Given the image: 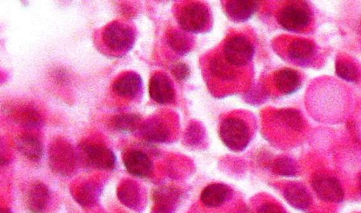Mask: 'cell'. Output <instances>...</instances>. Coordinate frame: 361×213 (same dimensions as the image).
Instances as JSON below:
<instances>
[{
	"instance_id": "1",
	"label": "cell",
	"mask_w": 361,
	"mask_h": 213,
	"mask_svg": "<svg viewBox=\"0 0 361 213\" xmlns=\"http://www.w3.org/2000/svg\"><path fill=\"white\" fill-rule=\"evenodd\" d=\"M78 154L66 140L57 138L52 141L48 150L50 169L56 174L67 177L77 170Z\"/></svg>"
},
{
	"instance_id": "2",
	"label": "cell",
	"mask_w": 361,
	"mask_h": 213,
	"mask_svg": "<svg viewBox=\"0 0 361 213\" xmlns=\"http://www.w3.org/2000/svg\"><path fill=\"white\" fill-rule=\"evenodd\" d=\"M219 137L229 150L241 152L250 143V131L247 123L241 118L228 117L220 124Z\"/></svg>"
},
{
	"instance_id": "3",
	"label": "cell",
	"mask_w": 361,
	"mask_h": 213,
	"mask_svg": "<svg viewBox=\"0 0 361 213\" xmlns=\"http://www.w3.org/2000/svg\"><path fill=\"white\" fill-rule=\"evenodd\" d=\"M311 11L305 1H295L285 5L278 14V22L285 30L300 32L305 29L311 20Z\"/></svg>"
},
{
	"instance_id": "4",
	"label": "cell",
	"mask_w": 361,
	"mask_h": 213,
	"mask_svg": "<svg viewBox=\"0 0 361 213\" xmlns=\"http://www.w3.org/2000/svg\"><path fill=\"white\" fill-rule=\"evenodd\" d=\"M102 40L109 50L114 52H124L133 47L135 34L128 24L113 21L104 28Z\"/></svg>"
},
{
	"instance_id": "5",
	"label": "cell",
	"mask_w": 361,
	"mask_h": 213,
	"mask_svg": "<svg viewBox=\"0 0 361 213\" xmlns=\"http://www.w3.org/2000/svg\"><path fill=\"white\" fill-rule=\"evenodd\" d=\"M78 157L87 165L99 170H113L116 165L115 153L101 144L82 142L79 145Z\"/></svg>"
},
{
	"instance_id": "6",
	"label": "cell",
	"mask_w": 361,
	"mask_h": 213,
	"mask_svg": "<svg viewBox=\"0 0 361 213\" xmlns=\"http://www.w3.org/2000/svg\"><path fill=\"white\" fill-rule=\"evenodd\" d=\"M209 20V10L200 2H191L185 5L178 17V22L180 28L188 32L192 33L202 31Z\"/></svg>"
},
{
	"instance_id": "7",
	"label": "cell",
	"mask_w": 361,
	"mask_h": 213,
	"mask_svg": "<svg viewBox=\"0 0 361 213\" xmlns=\"http://www.w3.org/2000/svg\"><path fill=\"white\" fill-rule=\"evenodd\" d=\"M224 57L227 62L235 66H243L250 63L255 54L252 43L244 36H235L225 44Z\"/></svg>"
},
{
	"instance_id": "8",
	"label": "cell",
	"mask_w": 361,
	"mask_h": 213,
	"mask_svg": "<svg viewBox=\"0 0 361 213\" xmlns=\"http://www.w3.org/2000/svg\"><path fill=\"white\" fill-rule=\"evenodd\" d=\"M312 185L317 195L325 202L338 203L343 200V189L338 180L332 176L318 174L313 178Z\"/></svg>"
},
{
	"instance_id": "9",
	"label": "cell",
	"mask_w": 361,
	"mask_h": 213,
	"mask_svg": "<svg viewBox=\"0 0 361 213\" xmlns=\"http://www.w3.org/2000/svg\"><path fill=\"white\" fill-rule=\"evenodd\" d=\"M123 165L132 176L148 178L153 172V163L148 154L137 149H130L123 156Z\"/></svg>"
},
{
	"instance_id": "10",
	"label": "cell",
	"mask_w": 361,
	"mask_h": 213,
	"mask_svg": "<svg viewBox=\"0 0 361 213\" xmlns=\"http://www.w3.org/2000/svg\"><path fill=\"white\" fill-rule=\"evenodd\" d=\"M180 197V192L175 187L164 185L157 188L152 195V213H173Z\"/></svg>"
},
{
	"instance_id": "11",
	"label": "cell",
	"mask_w": 361,
	"mask_h": 213,
	"mask_svg": "<svg viewBox=\"0 0 361 213\" xmlns=\"http://www.w3.org/2000/svg\"><path fill=\"white\" fill-rule=\"evenodd\" d=\"M149 97L160 104H167L173 102L175 91L171 80L162 73L152 75L148 85Z\"/></svg>"
},
{
	"instance_id": "12",
	"label": "cell",
	"mask_w": 361,
	"mask_h": 213,
	"mask_svg": "<svg viewBox=\"0 0 361 213\" xmlns=\"http://www.w3.org/2000/svg\"><path fill=\"white\" fill-rule=\"evenodd\" d=\"M142 89V79L135 71H128L120 75L112 83V90L118 96L133 99L140 95Z\"/></svg>"
},
{
	"instance_id": "13",
	"label": "cell",
	"mask_w": 361,
	"mask_h": 213,
	"mask_svg": "<svg viewBox=\"0 0 361 213\" xmlns=\"http://www.w3.org/2000/svg\"><path fill=\"white\" fill-rule=\"evenodd\" d=\"M233 195L232 189L221 183H214L207 185L200 194L202 204L207 207H218L226 203Z\"/></svg>"
},
{
	"instance_id": "14",
	"label": "cell",
	"mask_w": 361,
	"mask_h": 213,
	"mask_svg": "<svg viewBox=\"0 0 361 213\" xmlns=\"http://www.w3.org/2000/svg\"><path fill=\"white\" fill-rule=\"evenodd\" d=\"M49 200V190L47 186L40 182H34L29 187L25 203L30 213H44Z\"/></svg>"
},
{
	"instance_id": "15",
	"label": "cell",
	"mask_w": 361,
	"mask_h": 213,
	"mask_svg": "<svg viewBox=\"0 0 361 213\" xmlns=\"http://www.w3.org/2000/svg\"><path fill=\"white\" fill-rule=\"evenodd\" d=\"M137 133L142 138L150 142H165L170 137V131L166 124L157 118L142 121Z\"/></svg>"
},
{
	"instance_id": "16",
	"label": "cell",
	"mask_w": 361,
	"mask_h": 213,
	"mask_svg": "<svg viewBox=\"0 0 361 213\" xmlns=\"http://www.w3.org/2000/svg\"><path fill=\"white\" fill-rule=\"evenodd\" d=\"M259 1L234 0L228 1L225 5L227 16L235 22H245L249 20L257 11Z\"/></svg>"
},
{
	"instance_id": "17",
	"label": "cell",
	"mask_w": 361,
	"mask_h": 213,
	"mask_svg": "<svg viewBox=\"0 0 361 213\" xmlns=\"http://www.w3.org/2000/svg\"><path fill=\"white\" fill-rule=\"evenodd\" d=\"M16 145L19 152L32 162H38L43 155V146L34 134L25 133L18 136Z\"/></svg>"
},
{
	"instance_id": "18",
	"label": "cell",
	"mask_w": 361,
	"mask_h": 213,
	"mask_svg": "<svg viewBox=\"0 0 361 213\" xmlns=\"http://www.w3.org/2000/svg\"><path fill=\"white\" fill-rule=\"evenodd\" d=\"M283 197L293 208L305 211L311 205V196L307 188L301 183H290L283 190Z\"/></svg>"
},
{
	"instance_id": "19",
	"label": "cell",
	"mask_w": 361,
	"mask_h": 213,
	"mask_svg": "<svg viewBox=\"0 0 361 213\" xmlns=\"http://www.w3.org/2000/svg\"><path fill=\"white\" fill-rule=\"evenodd\" d=\"M117 197L119 201L128 208L136 209L141 203V193L139 185L130 179H124L117 187Z\"/></svg>"
},
{
	"instance_id": "20",
	"label": "cell",
	"mask_w": 361,
	"mask_h": 213,
	"mask_svg": "<svg viewBox=\"0 0 361 213\" xmlns=\"http://www.w3.org/2000/svg\"><path fill=\"white\" fill-rule=\"evenodd\" d=\"M274 83L281 93L291 95L300 89L301 78L297 71L286 68L279 70L276 73Z\"/></svg>"
},
{
	"instance_id": "21",
	"label": "cell",
	"mask_w": 361,
	"mask_h": 213,
	"mask_svg": "<svg viewBox=\"0 0 361 213\" xmlns=\"http://www.w3.org/2000/svg\"><path fill=\"white\" fill-rule=\"evenodd\" d=\"M101 191L100 185L97 183L85 182L73 190V197L81 207H90L98 201Z\"/></svg>"
},
{
	"instance_id": "22",
	"label": "cell",
	"mask_w": 361,
	"mask_h": 213,
	"mask_svg": "<svg viewBox=\"0 0 361 213\" xmlns=\"http://www.w3.org/2000/svg\"><path fill=\"white\" fill-rule=\"evenodd\" d=\"M13 120L22 127L27 129L40 128L43 120L38 111L28 105L17 107L11 111Z\"/></svg>"
},
{
	"instance_id": "23",
	"label": "cell",
	"mask_w": 361,
	"mask_h": 213,
	"mask_svg": "<svg viewBox=\"0 0 361 213\" xmlns=\"http://www.w3.org/2000/svg\"><path fill=\"white\" fill-rule=\"evenodd\" d=\"M142 122L141 116L135 113L119 114L111 120L112 127L122 133L137 132Z\"/></svg>"
},
{
	"instance_id": "24",
	"label": "cell",
	"mask_w": 361,
	"mask_h": 213,
	"mask_svg": "<svg viewBox=\"0 0 361 213\" xmlns=\"http://www.w3.org/2000/svg\"><path fill=\"white\" fill-rule=\"evenodd\" d=\"M314 46L307 39H298L290 43L288 47L289 57L298 62H305L313 56Z\"/></svg>"
},
{
	"instance_id": "25",
	"label": "cell",
	"mask_w": 361,
	"mask_h": 213,
	"mask_svg": "<svg viewBox=\"0 0 361 213\" xmlns=\"http://www.w3.org/2000/svg\"><path fill=\"white\" fill-rule=\"evenodd\" d=\"M271 169L275 174L283 177H294L298 172L295 162L288 157L277 158L273 162Z\"/></svg>"
},
{
	"instance_id": "26",
	"label": "cell",
	"mask_w": 361,
	"mask_h": 213,
	"mask_svg": "<svg viewBox=\"0 0 361 213\" xmlns=\"http://www.w3.org/2000/svg\"><path fill=\"white\" fill-rule=\"evenodd\" d=\"M335 72L339 78L350 83H356L360 76L356 66L352 62L345 60L336 61Z\"/></svg>"
},
{
	"instance_id": "27",
	"label": "cell",
	"mask_w": 361,
	"mask_h": 213,
	"mask_svg": "<svg viewBox=\"0 0 361 213\" xmlns=\"http://www.w3.org/2000/svg\"><path fill=\"white\" fill-rule=\"evenodd\" d=\"M168 42L173 51L181 55L187 54L192 45L189 37L178 31H173L170 34Z\"/></svg>"
},
{
	"instance_id": "28",
	"label": "cell",
	"mask_w": 361,
	"mask_h": 213,
	"mask_svg": "<svg viewBox=\"0 0 361 213\" xmlns=\"http://www.w3.org/2000/svg\"><path fill=\"white\" fill-rule=\"evenodd\" d=\"M279 118L283 123L295 130H300L304 126L303 118L295 109H286L280 111Z\"/></svg>"
},
{
	"instance_id": "29",
	"label": "cell",
	"mask_w": 361,
	"mask_h": 213,
	"mask_svg": "<svg viewBox=\"0 0 361 213\" xmlns=\"http://www.w3.org/2000/svg\"><path fill=\"white\" fill-rule=\"evenodd\" d=\"M211 67L213 73H215L216 75L221 78L228 79L230 77H233V72H231V68L224 62L221 61V60L213 61Z\"/></svg>"
},
{
	"instance_id": "30",
	"label": "cell",
	"mask_w": 361,
	"mask_h": 213,
	"mask_svg": "<svg viewBox=\"0 0 361 213\" xmlns=\"http://www.w3.org/2000/svg\"><path fill=\"white\" fill-rule=\"evenodd\" d=\"M171 73L178 80H185L190 75V69L184 63H177L171 70Z\"/></svg>"
},
{
	"instance_id": "31",
	"label": "cell",
	"mask_w": 361,
	"mask_h": 213,
	"mask_svg": "<svg viewBox=\"0 0 361 213\" xmlns=\"http://www.w3.org/2000/svg\"><path fill=\"white\" fill-rule=\"evenodd\" d=\"M257 213H286V212L276 203L264 202L259 206Z\"/></svg>"
},
{
	"instance_id": "32",
	"label": "cell",
	"mask_w": 361,
	"mask_h": 213,
	"mask_svg": "<svg viewBox=\"0 0 361 213\" xmlns=\"http://www.w3.org/2000/svg\"><path fill=\"white\" fill-rule=\"evenodd\" d=\"M1 213H12L11 210L8 208H2L1 209Z\"/></svg>"
},
{
	"instance_id": "33",
	"label": "cell",
	"mask_w": 361,
	"mask_h": 213,
	"mask_svg": "<svg viewBox=\"0 0 361 213\" xmlns=\"http://www.w3.org/2000/svg\"><path fill=\"white\" fill-rule=\"evenodd\" d=\"M359 187H360V193H361V174L360 175V177H359Z\"/></svg>"
}]
</instances>
